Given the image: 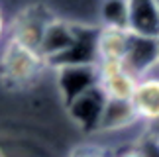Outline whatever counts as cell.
Here are the masks:
<instances>
[{"mask_svg": "<svg viewBox=\"0 0 159 157\" xmlns=\"http://www.w3.org/2000/svg\"><path fill=\"white\" fill-rule=\"evenodd\" d=\"M43 67H47V61L43 55L22 41L10 38L6 41L2 53H0V73L4 83H10L14 87L34 83L41 75Z\"/></svg>", "mask_w": 159, "mask_h": 157, "instance_id": "cell-1", "label": "cell"}, {"mask_svg": "<svg viewBox=\"0 0 159 157\" xmlns=\"http://www.w3.org/2000/svg\"><path fill=\"white\" fill-rule=\"evenodd\" d=\"M122 65L138 81L143 77L155 75L159 69V39L130 34L128 51H126V57L122 61Z\"/></svg>", "mask_w": 159, "mask_h": 157, "instance_id": "cell-2", "label": "cell"}, {"mask_svg": "<svg viewBox=\"0 0 159 157\" xmlns=\"http://www.w3.org/2000/svg\"><path fill=\"white\" fill-rule=\"evenodd\" d=\"M96 84L106 100L130 102L138 78L130 75L122 63H98L96 65Z\"/></svg>", "mask_w": 159, "mask_h": 157, "instance_id": "cell-3", "label": "cell"}, {"mask_svg": "<svg viewBox=\"0 0 159 157\" xmlns=\"http://www.w3.org/2000/svg\"><path fill=\"white\" fill-rule=\"evenodd\" d=\"M130 106L136 114L138 122L151 126L159 120V73L139 78L134 94L130 98Z\"/></svg>", "mask_w": 159, "mask_h": 157, "instance_id": "cell-4", "label": "cell"}, {"mask_svg": "<svg viewBox=\"0 0 159 157\" xmlns=\"http://www.w3.org/2000/svg\"><path fill=\"white\" fill-rule=\"evenodd\" d=\"M104 106H106V96L100 92L98 84L67 104L73 120H75L84 132H98Z\"/></svg>", "mask_w": 159, "mask_h": 157, "instance_id": "cell-5", "label": "cell"}, {"mask_svg": "<svg viewBox=\"0 0 159 157\" xmlns=\"http://www.w3.org/2000/svg\"><path fill=\"white\" fill-rule=\"evenodd\" d=\"M128 32L159 39V2H128Z\"/></svg>", "mask_w": 159, "mask_h": 157, "instance_id": "cell-6", "label": "cell"}, {"mask_svg": "<svg viewBox=\"0 0 159 157\" xmlns=\"http://www.w3.org/2000/svg\"><path fill=\"white\" fill-rule=\"evenodd\" d=\"M130 32L128 29H116L102 26L96 32V59L98 63H122L128 51Z\"/></svg>", "mask_w": 159, "mask_h": 157, "instance_id": "cell-7", "label": "cell"}, {"mask_svg": "<svg viewBox=\"0 0 159 157\" xmlns=\"http://www.w3.org/2000/svg\"><path fill=\"white\" fill-rule=\"evenodd\" d=\"M134 122H138V118L132 110L130 102L106 100L98 132H118V130H124L128 126H132Z\"/></svg>", "mask_w": 159, "mask_h": 157, "instance_id": "cell-8", "label": "cell"}, {"mask_svg": "<svg viewBox=\"0 0 159 157\" xmlns=\"http://www.w3.org/2000/svg\"><path fill=\"white\" fill-rule=\"evenodd\" d=\"M104 28L128 29V2H106L102 6Z\"/></svg>", "mask_w": 159, "mask_h": 157, "instance_id": "cell-9", "label": "cell"}, {"mask_svg": "<svg viewBox=\"0 0 159 157\" xmlns=\"http://www.w3.org/2000/svg\"><path fill=\"white\" fill-rule=\"evenodd\" d=\"M71 157H110V153L104 147L94 146V143H87V146H81L73 151Z\"/></svg>", "mask_w": 159, "mask_h": 157, "instance_id": "cell-10", "label": "cell"}, {"mask_svg": "<svg viewBox=\"0 0 159 157\" xmlns=\"http://www.w3.org/2000/svg\"><path fill=\"white\" fill-rule=\"evenodd\" d=\"M118 157H143V153L139 151L138 147H134V149H126L124 153H120Z\"/></svg>", "mask_w": 159, "mask_h": 157, "instance_id": "cell-11", "label": "cell"}, {"mask_svg": "<svg viewBox=\"0 0 159 157\" xmlns=\"http://www.w3.org/2000/svg\"><path fill=\"white\" fill-rule=\"evenodd\" d=\"M4 35V16H2V10H0V39Z\"/></svg>", "mask_w": 159, "mask_h": 157, "instance_id": "cell-12", "label": "cell"}, {"mask_svg": "<svg viewBox=\"0 0 159 157\" xmlns=\"http://www.w3.org/2000/svg\"><path fill=\"white\" fill-rule=\"evenodd\" d=\"M0 157H4V153H2V151H0Z\"/></svg>", "mask_w": 159, "mask_h": 157, "instance_id": "cell-13", "label": "cell"}]
</instances>
